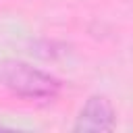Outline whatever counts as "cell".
Wrapping results in <instances>:
<instances>
[{
    "instance_id": "obj_1",
    "label": "cell",
    "mask_w": 133,
    "mask_h": 133,
    "mask_svg": "<svg viewBox=\"0 0 133 133\" xmlns=\"http://www.w3.org/2000/svg\"><path fill=\"white\" fill-rule=\"evenodd\" d=\"M0 83L15 96L31 102H52L60 94V81L21 60H4L0 64Z\"/></svg>"
},
{
    "instance_id": "obj_3",
    "label": "cell",
    "mask_w": 133,
    "mask_h": 133,
    "mask_svg": "<svg viewBox=\"0 0 133 133\" xmlns=\"http://www.w3.org/2000/svg\"><path fill=\"white\" fill-rule=\"evenodd\" d=\"M0 127H2V125H0Z\"/></svg>"
},
{
    "instance_id": "obj_2",
    "label": "cell",
    "mask_w": 133,
    "mask_h": 133,
    "mask_svg": "<svg viewBox=\"0 0 133 133\" xmlns=\"http://www.w3.org/2000/svg\"><path fill=\"white\" fill-rule=\"evenodd\" d=\"M114 125V108L104 96H91L75 123V131H110Z\"/></svg>"
}]
</instances>
